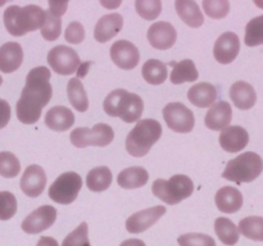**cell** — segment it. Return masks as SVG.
Returning <instances> with one entry per match:
<instances>
[{
	"label": "cell",
	"mask_w": 263,
	"mask_h": 246,
	"mask_svg": "<svg viewBox=\"0 0 263 246\" xmlns=\"http://www.w3.org/2000/svg\"><path fill=\"white\" fill-rule=\"evenodd\" d=\"M249 142V135L240 126H229L220 133V145L228 153H239Z\"/></svg>",
	"instance_id": "e0dca14e"
},
{
	"label": "cell",
	"mask_w": 263,
	"mask_h": 246,
	"mask_svg": "<svg viewBox=\"0 0 263 246\" xmlns=\"http://www.w3.org/2000/svg\"><path fill=\"white\" fill-rule=\"evenodd\" d=\"M180 246H216L215 240L205 233H185L177 238Z\"/></svg>",
	"instance_id": "f35d334b"
},
{
	"label": "cell",
	"mask_w": 263,
	"mask_h": 246,
	"mask_svg": "<svg viewBox=\"0 0 263 246\" xmlns=\"http://www.w3.org/2000/svg\"><path fill=\"white\" fill-rule=\"evenodd\" d=\"M215 232L220 241L225 245L233 246L239 241L238 225L229 218L220 217L215 220Z\"/></svg>",
	"instance_id": "f546056e"
},
{
	"label": "cell",
	"mask_w": 263,
	"mask_h": 246,
	"mask_svg": "<svg viewBox=\"0 0 263 246\" xmlns=\"http://www.w3.org/2000/svg\"><path fill=\"white\" fill-rule=\"evenodd\" d=\"M170 66L172 67L170 78H171V82L174 85H181L184 82H194L199 77L194 61L190 60V59H184V60L179 61V63L171 61Z\"/></svg>",
	"instance_id": "484cf974"
},
{
	"label": "cell",
	"mask_w": 263,
	"mask_h": 246,
	"mask_svg": "<svg viewBox=\"0 0 263 246\" xmlns=\"http://www.w3.org/2000/svg\"><path fill=\"white\" fill-rule=\"evenodd\" d=\"M49 68L40 66L28 72L26 85L17 101V118L23 125H33L40 119L41 110L53 96Z\"/></svg>",
	"instance_id": "6da1fadb"
},
{
	"label": "cell",
	"mask_w": 263,
	"mask_h": 246,
	"mask_svg": "<svg viewBox=\"0 0 263 246\" xmlns=\"http://www.w3.org/2000/svg\"><path fill=\"white\" fill-rule=\"evenodd\" d=\"M62 246H91L89 240V227L86 222H82L76 230L72 231L63 240Z\"/></svg>",
	"instance_id": "e575fe53"
},
{
	"label": "cell",
	"mask_w": 263,
	"mask_h": 246,
	"mask_svg": "<svg viewBox=\"0 0 263 246\" xmlns=\"http://www.w3.org/2000/svg\"><path fill=\"white\" fill-rule=\"evenodd\" d=\"M244 43L247 46L263 45V14L249 20L246 27Z\"/></svg>",
	"instance_id": "d6a6232c"
},
{
	"label": "cell",
	"mask_w": 263,
	"mask_h": 246,
	"mask_svg": "<svg viewBox=\"0 0 263 246\" xmlns=\"http://www.w3.org/2000/svg\"><path fill=\"white\" fill-rule=\"evenodd\" d=\"M23 61L22 46L14 41H8L0 46V72L13 73Z\"/></svg>",
	"instance_id": "ffe728a7"
},
{
	"label": "cell",
	"mask_w": 263,
	"mask_h": 246,
	"mask_svg": "<svg viewBox=\"0 0 263 246\" xmlns=\"http://www.w3.org/2000/svg\"><path fill=\"white\" fill-rule=\"evenodd\" d=\"M46 19V12L35 4L18 7L10 5L4 12V25L12 36L26 35L43 27Z\"/></svg>",
	"instance_id": "7a4b0ae2"
},
{
	"label": "cell",
	"mask_w": 263,
	"mask_h": 246,
	"mask_svg": "<svg viewBox=\"0 0 263 246\" xmlns=\"http://www.w3.org/2000/svg\"><path fill=\"white\" fill-rule=\"evenodd\" d=\"M81 187V176L76 172H66L49 187V197L58 204L68 205L77 199Z\"/></svg>",
	"instance_id": "ba28073f"
},
{
	"label": "cell",
	"mask_w": 263,
	"mask_h": 246,
	"mask_svg": "<svg viewBox=\"0 0 263 246\" xmlns=\"http://www.w3.org/2000/svg\"><path fill=\"white\" fill-rule=\"evenodd\" d=\"M154 196L168 205H176L187 199L194 191V183L185 174H175L170 179L158 178L152 186Z\"/></svg>",
	"instance_id": "8992f818"
},
{
	"label": "cell",
	"mask_w": 263,
	"mask_h": 246,
	"mask_svg": "<svg viewBox=\"0 0 263 246\" xmlns=\"http://www.w3.org/2000/svg\"><path fill=\"white\" fill-rule=\"evenodd\" d=\"M36 246H59L58 241L53 237H49V236H44L39 240L37 245Z\"/></svg>",
	"instance_id": "ee69618b"
},
{
	"label": "cell",
	"mask_w": 263,
	"mask_h": 246,
	"mask_svg": "<svg viewBox=\"0 0 263 246\" xmlns=\"http://www.w3.org/2000/svg\"><path fill=\"white\" fill-rule=\"evenodd\" d=\"M48 63L55 73L62 76L74 73L81 66L79 54L67 45L54 46L48 53Z\"/></svg>",
	"instance_id": "9c48e42d"
},
{
	"label": "cell",
	"mask_w": 263,
	"mask_h": 246,
	"mask_svg": "<svg viewBox=\"0 0 263 246\" xmlns=\"http://www.w3.org/2000/svg\"><path fill=\"white\" fill-rule=\"evenodd\" d=\"M10 114H12L10 105L8 104L7 100L0 99V130L8 125L10 120Z\"/></svg>",
	"instance_id": "b9f144b4"
},
{
	"label": "cell",
	"mask_w": 263,
	"mask_h": 246,
	"mask_svg": "<svg viewBox=\"0 0 263 246\" xmlns=\"http://www.w3.org/2000/svg\"><path fill=\"white\" fill-rule=\"evenodd\" d=\"M263 160L254 151H247L226 164L222 177L236 183L252 182L262 173Z\"/></svg>",
	"instance_id": "5b68a950"
},
{
	"label": "cell",
	"mask_w": 263,
	"mask_h": 246,
	"mask_svg": "<svg viewBox=\"0 0 263 246\" xmlns=\"http://www.w3.org/2000/svg\"><path fill=\"white\" fill-rule=\"evenodd\" d=\"M216 205L222 213H236L243 207V195L238 189L231 186H225L217 191L215 196Z\"/></svg>",
	"instance_id": "44dd1931"
},
{
	"label": "cell",
	"mask_w": 263,
	"mask_h": 246,
	"mask_svg": "<svg viewBox=\"0 0 263 246\" xmlns=\"http://www.w3.org/2000/svg\"><path fill=\"white\" fill-rule=\"evenodd\" d=\"M233 119V109L228 101H217L210 108L205 114L204 123L210 130L222 131L229 127Z\"/></svg>",
	"instance_id": "d6986e66"
},
{
	"label": "cell",
	"mask_w": 263,
	"mask_h": 246,
	"mask_svg": "<svg viewBox=\"0 0 263 246\" xmlns=\"http://www.w3.org/2000/svg\"><path fill=\"white\" fill-rule=\"evenodd\" d=\"M120 246H146L145 242L138 238H130V240H126L121 243Z\"/></svg>",
	"instance_id": "f6af8a7d"
},
{
	"label": "cell",
	"mask_w": 263,
	"mask_h": 246,
	"mask_svg": "<svg viewBox=\"0 0 263 246\" xmlns=\"http://www.w3.org/2000/svg\"><path fill=\"white\" fill-rule=\"evenodd\" d=\"M217 89L212 84L200 82L193 85L187 91V99L198 108L212 107L217 99Z\"/></svg>",
	"instance_id": "603a6c76"
},
{
	"label": "cell",
	"mask_w": 263,
	"mask_h": 246,
	"mask_svg": "<svg viewBox=\"0 0 263 246\" xmlns=\"http://www.w3.org/2000/svg\"><path fill=\"white\" fill-rule=\"evenodd\" d=\"M149 179L148 171L143 167H130L121 171L117 176V183L122 189L133 190L145 186Z\"/></svg>",
	"instance_id": "d4e9b609"
},
{
	"label": "cell",
	"mask_w": 263,
	"mask_h": 246,
	"mask_svg": "<svg viewBox=\"0 0 263 246\" xmlns=\"http://www.w3.org/2000/svg\"><path fill=\"white\" fill-rule=\"evenodd\" d=\"M73 123L74 114L68 108L63 107V105L53 107L51 109L48 110L45 115V125L53 131L63 132V131L69 130L73 126Z\"/></svg>",
	"instance_id": "cb8c5ba5"
},
{
	"label": "cell",
	"mask_w": 263,
	"mask_h": 246,
	"mask_svg": "<svg viewBox=\"0 0 263 246\" xmlns=\"http://www.w3.org/2000/svg\"><path fill=\"white\" fill-rule=\"evenodd\" d=\"M110 183H112V172L105 166L92 168L86 176V186L92 192L105 191Z\"/></svg>",
	"instance_id": "83f0119b"
},
{
	"label": "cell",
	"mask_w": 263,
	"mask_h": 246,
	"mask_svg": "<svg viewBox=\"0 0 263 246\" xmlns=\"http://www.w3.org/2000/svg\"><path fill=\"white\" fill-rule=\"evenodd\" d=\"M67 95L72 107L79 112H86L89 108V99H87L86 91L84 89L81 79L73 77L67 84Z\"/></svg>",
	"instance_id": "f1b7e54d"
},
{
	"label": "cell",
	"mask_w": 263,
	"mask_h": 246,
	"mask_svg": "<svg viewBox=\"0 0 263 246\" xmlns=\"http://www.w3.org/2000/svg\"><path fill=\"white\" fill-rule=\"evenodd\" d=\"M175 8L179 17L193 28H198L204 22L203 13L200 12L199 5L195 2H187V0H179L175 3Z\"/></svg>",
	"instance_id": "4316f807"
},
{
	"label": "cell",
	"mask_w": 263,
	"mask_h": 246,
	"mask_svg": "<svg viewBox=\"0 0 263 246\" xmlns=\"http://www.w3.org/2000/svg\"><path fill=\"white\" fill-rule=\"evenodd\" d=\"M230 97L234 105L241 110L251 109L257 101L256 90L246 81H238L230 87Z\"/></svg>",
	"instance_id": "7402d4cb"
},
{
	"label": "cell",
	"mask_w": 263,
	"mask_h": 246,
	"mask_svg": "<svg viewBox=\"0 0 263 246\" xmlns=\"http://www.w3.org/2000/svg\"><path fill=\"white\" fill-rule=\"evenodd\" d=\"M203 9H204L205 14L215 19H221V18L226 17L230 12V3L229 2H212V0H207L203 2Z\"/></svg>",
	"instance_id": "ab89813d"
},
{
	"label": "cell",
	"mask_w": 263,
	"mask_h": 246,
	"mask_svg": "<svg viewBox=\"0 0 263 246\" xmlns=\"http://www.w3.org/2000/svg\"><path fill=\"white\" fill-rule=\"evenodd\" d=\"M166 213V208L162 205L148 208V209L140 210L134 213L131 217L126 220V230L130 233H141L151 228L154 223L158 222Z\"/></svg>",
	"instance_id": "4fadbf2b"
},
{
	"label": "cell",
	"mask_w": 263,
	"mask_h": 246,
	"mask_svg": "<svg viewBox=\"0 0 263 246\" xmlns=\"http://www.w3.org/2000/svg\"><path fill=\"white\" fill-rule=\"evenodd\" d=\"M57 219V209L51 205H43L23 219L22 230L28 235H36L48 230Z\"/></svg>",
	"instance_id": "8fae6325"
},
{
	"label": "cell",
	"mask_w": 263,
	"mask_h": 246,
	"mask_svg": "<svg viewBox=\"0 0 263 246\" xmlns=\"http://www.w3.org/2000/svg\"><path fill=\"white\" fill-rule=\"evenodd\" d=\"M3 84V78H2V76H0V85Z\"/></svg>",
	"instance_id": "bcb514c9"
},
{
	"label": "cell",
	"mask_w": 263,
	"mask_h": 246,
	"mask_svg": "<svg viewBox=\"0 0 263 246\" xmlns=\"http://www.w3.org/2000/svg\"><path fill=\"white\" fill-rule=\"evenodd\" d=\"M123 27V18L120 13L105 14L97 22L94 30V37L98 43H107L118 35Z\"/></svg>",
	"instance_id": "ac0fdd59"
},
{
	"label": "cell",
	"mask_w": 263,
	"mask_h": 246,
	"mask_svg": "<svg viewBox=\"0 0 263 246\" xmlns=\"http://www.w3.org/2000/svg\"><path fill=\"white\" fill-rule=\"evenodd\" d=\"M46 186V174L37 164L28 166L21 178V190L28 197H37Z\"/></svg>",
	"instance_id": "9a60e30c"
},
{
	"label": "cell",
	"mask_w": 263,
	"mask_h": 246,
	"mask_svg": "<svg viewBox=\"0 0 263 246\" xmlns=\"http://www.w3.org/2000/svg\"><path fill=\"white\" fill-rule=\"evenodd\" d=\"M66 41L69 44H80L85 38V28L80 22H71L64 32Z\"/></svg>",
	"instance_id": "60d3db41"
},
{
	"label": "cell",
	"mask_w": 263,
	"mask_h": 246,
	"mask_svg": "<svg viewBox=\"0 0 263 246\" xmlns=\"http://www.w3.org/2000/svg\"><path fill=\"white\" fill-rule=\"evenodd\" d=\"M135 8L138 14L146 20L156 19L162 12V3L158 0L148 2V0H138L135 3Z\"/></svg>",
	"instance_id": "8d00e7d4"
},
{
	"label": "cell",
	"mask_w": 263,
	"mask_h": 246,
	"mask_svg": "<svg viewBox=\"0 0 263 246\" xmlns=\"http://www.w3.org/2000/svg\"><path fill=\"white\" fill-rule=\"evenodd\" d=\"M71 142L76 148H86V146H107L115 138V131L107 123H98L92 128L79 127L71 132Z\"/></svg>",
	"instance_id": "52a82bcc"
},
{
	"label": "cell",
	"mask_w": 263,
	"mask_h": 246,
	"mask_svg": "<svg viewBox=\"0 0 263 246\" xmlns=\"http://www.w3.org/2000/svg\"><path fill=\"white\" fill-rule=\"evenodd\" d=\"M162 126L156 119H141L126 137V150L130 155L141 158L161 138Z\"/></svg>",
	"instance_id": "277c9868"
},
{
	"label": "cell",
	"mask_w": 263,
	"mask_h": 246,
	"mask_svg": "<svg viewBox=\"0 0 263 246\" xmlns=\"http://www.w3.org/2000/svg\"><path fill=\"white\" fill-rule=\"evenodd\" d=\"M177 32L170 22H156L149 27L148 40L153 48L167 50L176 43Z\"/></svg>",
	"instance_id": "2e32d148"
},
{
	"label": "cell",
	"mask_w": 263,
	"mask_h": 246,
	"mask_svg": "<svg viewBox=\"0 0 263 246\" xmlns=\"http://www.w3.org/2000/svg\"><path fill=\"white\" fill-rule=\"evenodd\" d=\"M163 118L166 125L172 131L179 133H187L194 128V113L182 102H170L163 108Z\"/></svg>",
	"instance_id": "30bf717a"
},
{
	"label": "cell",
	"mask_w": 263,
	"mask_h": 246,
	"mask_svg": "<svg viewBox=\"0 0 263 246\" xmlns=\"http://www.w3.org/2000/svg\"><path fill=\"white\" fill-rule=\"evenodd\" d=\"M240 51V40L239 36L234 32H223L216 40L213 46L215 59L221 64H229L235 60Z\"/></svg>",
	"instance_id": "5bb4252c"
},
{
	"label": "cell",
	"mask_w": 263,
	"mask_h": 246,
	"mask_svg": "<svg viewBox=\"0 0 263 246\" xmlns=\"http://www.w3.org/2000/svg\"><path fill=\"white\" fill-rule=\"evenodd\" d=\"M67 9V2H50L49 3V13L54 17L61 18Z\"/></svg>",
	"instance_id": "7bdbcfd3"
},
{
	"label": "cell",
	"mask_w": 263,
	"mask_h": 246,
	"mask_svg": "<svg viewBox=\"0 0 263 246\" xmlns=\"http://www.w3.org/2000/svg\"><path fill=\"white\" fill-rule=\"evenodd\" d=\"M239 232L253 241H263V217H247L239 222Z\"/></svg>",
	"instance_id": "1f68e13d"
},
{
	"label": "cell",
	"mask_w": 263,
	"mask_h": 246,
	"mask_svg": "<svg viewBox=\"0 0 263 246\" xmlns=\"http://www.w3.org/2000/svg\"><path fill=\"white\" fill-rule=\"evenodd\" d=\"M62 19L46 12V19L41 27V35L46 41H55L61 36Z\"/></svg>",
	"instance_id": "d590c367"
},
{
	"label": "cell",
	"mask_w": 263,
	"mask_h": 246,
	"mask_svg": "<svg viewBox=\"0 0 263 246\" xmlns=\"http://www.w3.org/2000/svg\"><path fill=\"white\" fill-rule=\"evenodd\" d=\"M103 108L109 117H120L123 122L134 123L140 119L143 114L144 101L134 92L116 89L105 97Z\"/></svg>",
	"instance_id": "3957f363"
},
{
	"label": "cell",
	"mask_w": 263,
	"mask_h": 246,
	"mask_svg": "<svg viewBox=\"0 0 263 246\" xmlns=\"http://www.w3.org/2000/svg\"><path fill=\"white\" fill-rule=\"evenodd\" d=\"M144 79L151 85H162L167 79V67L158 59H149L141 69Z\"/></svg>",
	"instance_id": "4dcf8cb0"
},
{
	"label": "cell",
	"mask_w": 263,
	"mask_h": 246,
	"mask_svg": "<svg viewBox=\"0 0 263 246\" xmlns=\"http://www.w3.org/2000/svg\"><path fill=\"white\" fill-rule=\"evenodd\" d=\"M110 58L121 69H134L140 60L139 49L128 40H118L110 48Z\"/></svg>",
	"instance_id": "7c38bea8"
},
{
	"label": "cell",
	"mask_w": 263,
	"mask_h": 246,
	"mask_svg": "<svg viewBox=\"0 0 263 246\" xmlns=\"http://www.w3.org/2000/svg\"><path fill=\"white\" fill-rule=\"evenodd\" d=\"M21 171V163L17 156L9 151L0 153V176L5 178H14Z\"/></svg>",
	"instance_id": "836d02e7"
},
{
	"label": "cell",
	"mask_w": 263,
	"mask_h": 246,
	"mask_svg": "<svg viewBox=\"0 0 263 246\" xmlns=\"http://www.w3.org/2000/svg\"><path fill=\"white\" fill-rule=\"evenodd\" d=\"M17 212V200L9 191H0V220H8Z\"/></svg>",
	"instance_id": "74e56055"
}]
</instances>
